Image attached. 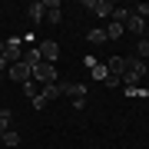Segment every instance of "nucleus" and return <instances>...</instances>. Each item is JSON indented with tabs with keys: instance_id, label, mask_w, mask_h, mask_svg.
I'll use <instances>...</instances> for the list:
<instances>
[{
	"instance_id": "obj_1",
	"label": "nucleus",
	"mask_w": 149,
	"mask_h": 149,
	"mask_svg": "<svg viewBox=\"0 0 149 149\" xmlns=\"http://www.w3.org/2000/svg\"><path fill=\"white\" fill-rule=\"evenodd\" d=\"M149 73V66L143 63V60H129V66H126V73H123V83L129 86V93H133V86L143 80V76Z\"/></svg>"
},
{
	"instance_id": "obj_2",
	"label": "nucleus",
	"mask_w": 149,
	"mask_h": 149,
	"mask_svg": "<svg viewBox=\"0 0 149 149\" xmlns=\"http://www.w3.org/2000/svg\"><path fill=\"white\" fill-rule=\"evenodd\" d=\"M33 80H37L40 86L56 83V66H53V63H47V60H43V63H37V66H33Z\"/></svg>"
},
{
	"instance_id": "obj_3",
	"label": "nucleus",
	"mask_w": 149,
	"mask_h": 149,
	"mask_svg": "<svg viewBox=\"0 0 149 149\" xmlns=\"http://www.w3.org/2000/svg\"><path fill=\"white\" fill-rule=\"evenodd\" d=\"M3 56L10 63H20L23 60V37H7L3 40Z\"/></svg>"
},
{
	"instance_id": "obj_4",
	"label": "nucleus",
	"mask_w": 149,
	"mask_h": 149,
	"mask_svg": "<svg viewBox=\"0 0 149 149\" xmlns=\"http://www.w3.org/2000/svg\"><path fill=\"white\" fill-rule=\"evenodd\" d=\"M7 76H10L13 83H30V80H33V66H27V63H10Z\"/></svg>"
},
{
	"instance_id": "obj_5",
	"label": "nucleus",
	"mask_w": 149,
	"mask_h": 149,
	"mask_svg": "<svg viewBox=\"0 0 149 149\" xmlns=\"http://www.w3.org/2000/svg\"><path fill=\"white\" fill-rule=\"evenodd\" d=\"M83 7H86L93 17H106V20H109V17H113V7H116V3H109V0H86Z\"/></svg>"
},
{
	"instance_id": "obj_6",
	"label": "nucleus",
	"mask_w": 149,
	"mask_h": 149,
	"mask_svg": "<svg viewBox=\"0 0 149 149\" xmlns=\"http://www.w3.org/2000/svg\"><path fill=\"white\" fill-rule=\"evenodd\" d=\"M40 56L47 60V63H56V60H60V47H56V40H43V43H40Z\"/></svg>"
},
{
	"instance_id": "obj_7",
	"label": "nucleus",
	"mask_w": 149,
	"mask_h": 149,
	"mask_svg": "<svg viewBox=\"0 0 149 149\" xmlns=\"http://www.w3.org/2000/svg\"><path fill=\"white\" fill-rule=\"evenodd\" d=\"M126 66H129V60H123V56H109V60H106V70H109V76H116V80H123Z\"/></svg>"
},
{
	"instance_id": "obj_8",
	"label": "nucleus",
	"mask_w": 149,
	"mask_h": 149,
	"mask_svg": "<svg viewBox=\"0 0 149 149\" xmlns=\"http://www.w3.org/2000/svg\"><path fill=\"white\" fill-rule=\"evenodd\" d=\"M27 17L33 23H40V20H47V0H33V3L27 7Z\"/></svg>"
},
{
	"instance_id": "obj_9",
	"label": "nucleus",
	"mask_w": 149,
	"mask_h": 149,
	"mask_svg": "<svg viewBox=\"0 0 149 149\" xmlns=\"http://www.w3.org/2000/svg\"><path fill=\"white\" fill-rule=\"evenodd\" d=\"M123 30L133 33V37H139V33H146V20H143V17H136V13H129V20L123 23Z\"/></svg>"
},
{
	"instance_id": "obj_10",
	"label": "nucleus",
	"mask_w": 149,
	"mask_h": 149,
	"mask_svg": "<svg viewBox=\"0 0 149 149\" xmlns=\"http://www.w3.org/2000/svg\"><path fill=\"white\" fill-rule=\"evenodd\" d=\"M56 96H63V83H50V86H40V100H43V103L56 100Z\"/></svg>"
},
{
	"instance_id": "obj_11",
	"label": "nucleus",
	"mask_w": 149,
	"mask_h": 149,
	"mask_svg": "<svg viewBox=\"0 0 149 149\" xmlns=\"http://www.w3.org/2000/svg\"><path fill=\"white\" fill-rule=\"evenodd\" d=\"M63 96H73V100H86V86H83V83H63Z\"/></svg>"
},
{
	"instance_id": "obj_12",
	"label": "nucleus",
	"mask_w": 149,
	"mask_h": 149,
	"mask_svg": "<svg viewBox=\"0 0 149 149\" xmlns=\"http://www.w3.org/2000/svg\"><path fill=\"white\" fill-rule=\"evenodd\" d=\"M20 63H27V66H37V63H43L40 47H27V50H23V60H20Z\"/></svg>"
},
{
	"instance_id": "obj_13",
	"label": "nucleus",
	"mask_w": 149,
	"mask_h": 149,
	"mask_svg": "<svg viewBox=\"0 0 149 149\" xmlns=\"http://www.w3.org/2000/svg\"><path fill=\"white\" fill-rule=\"evenodd\" d=\"M47 20L50 23H60V20H63V10H60L56 0H47Z\"/></svg>"
},
{
	"instance_id": "obj_14",
	"label": "nucleus",
	"mask_w": 149,
	"mask_h": 149,
	"mask_svg": "<svg viewBox=\"0 0 149 149\" xmlns=\"http://www.w3.org/2000/svg\"><path fill=\"white\" fill-rule=\"evenodd\" d=\"M7 129H13V113L10 109H0V136H3Z\"/></svg>"
},
{
	"instance_id": "obj_15",
	"label": "nucleus",
	"mask_w": 149,
	"mask_h": 149,
	"mask_svg": "<svg viewBox=\"0 0 149 149\" xmlns=\"http://www.w3.org/2000/svg\"><path fill=\"white\" fill-rule=\"evenodd\" d=\"M86 40H90L93 47H100V43H106V30H100V27H96V30L86 33Z\"/></svg>"
},
{
	"instance_id": "obj_16",
	"label": "nucleus",
	"mask_w": 149,
	"mask_h": 149,
	"mask_svg": "<svg viewBox=\"0 0 149 149\" xmlns=\"http://www.w3.org/2000/svg\"><path fill=\"white\" fill-rule=\"evenodd\" d=\"M17 143H20V136H17V129H7V133L0 136V146H10V149H13Z\"/></svg>"
},
{
	"instance_id": "obj_17",
	"label": "nucleus",
	"mask_w": 149,
	"mask_h": 149,
	"mask_svg": "<svg viewBox=\"0 0 149 149\" xmlns=\"http://www.w3.org/2000/svg\"><path fill=\"white\" fill-rule=\"evenodd\" d=\"M123 33H126V30H123V23H113V20H109V27H106V40H119Z\"/></svg>"
},
{
	"instance_id": "obj_18",
	"label": "nucleus",
	"mask_w": 149,
	"mask_h": 149,
	"mask_svg": "<svg viewBox=\"0 0 149 149\" xmlns=\"http://www.w3.org/2000/svg\"><path fill=\"white\" fill-rule=\"evenodd\" d=\"M113 23H126L129 20V10H123V7H113V17H109Z\"/></svg>"
},
{
	"instance_id": "obj_19",
	"label": "nucleus",
	"mask_w": 149,
	"mask_h": 149,
	"mask_svg": "<svg viewBox=\"0 0 149 149\" xmlns=\"http://www.w3.org/2000/svg\"><path fill=\"white\" fill-rule=\"evenodd\" d=\"M90 73H93V80H106V76H109V70L103 66V63H96V66L90 70Z\"/></svg>"
},
{
	"instance_id": "obj_20",
	"label": "nucleus",
	"mask_w": 149,
	"mask_h": 149,
	"mask_svg": "<svg viewBox=\"0 0 149 149\" xmlns=\"http://www.w3.org/2000/svg\"><path fill=\"white\" fill-rule=\"evenodd\" d=\"M133 13H136V17H143V20H146V17H149V3H136V7H133Z\"/></svg>"
},
{
	"instance_id": "obj_21",
	"label": "nucleus",
	"mask_w": 149,
	"mask_h": 149,
	"mask_svg": "<svg viewBox=\"0 0 149 149\" xmlns=\"http://www.w3.org/2000/svg\"><path fill=\"white\" fill-rule=\"evenodd\" d=\"M136 50H139V56H143V60H149V40H139Z\"/></svg>"
},
{
	"instance_id": "obj_22",
	"label": "nucleus",
	"mask_w": 149,
	"mask_h": 149,
	"mask_svg": "<svg viewBox=\"0 0 149 149\" xmlns=\"http://www.w3.org/2000/svg\"><path fill=\"white\" fill-rule=\"evenodd\" d=\"M23 90H27V96L33 100V96H37V83H33V80H30V83H23Z\"/></svg>"
}]
</instances>
